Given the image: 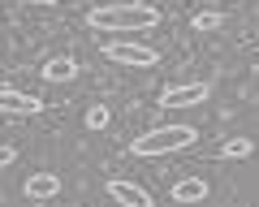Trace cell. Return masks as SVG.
Instances as JSON below:
<instances>
[{
	"label": "cell",
	"mask_w": 259,
	"mask_h": 207,
	"mask_svg": "<svg viewBox=\"0 0 259 207\" xmlns=\"http://www.w3.org/2000/svg\"><path fill=\"white\" fill-rule=\"evenodd\" d=\"M160 22V13L151 5H95L87 13V26L104 30V35H139V30H151Z\"/></svg>",
	"instance_id": "cell-1"
},
{
	"label": "cell",
	"mask_w": 259,
	"mask_h": 207,
	"mask_svg": "<svg viewBox=\"0 0 259 207\" xmlns=\"http://www.w3.org/2000/svg\"><path fill=\"white\" fill-rule=\"evenodd\" d=\"M194 138H199V134H194V125H160V130L134 138V142H130V151H134V156H168V151L190 147Z\"/></svg>",
	"instance_id": "cell-2"
},
{
	"label": "cell",
	"mask_w": 259,
	"mask_h": 207,
	"mask_svg": "<svg viewBox=\"0 0 259 207\" xmlns=\"http://www.w3.org/2000/svg\"><path fill=\"white\" fill-rule=\"evenodd\" d=\"M104 57L112 61V65H134V69H151L160 65V52L147 43H130V39H112V43H104Z\"/></svg>",
	"instance_id": "cell-3"
},
{
	"label": "cell",
	"mask_w": 259,
	"mask_h": 207,
	"mask_svg": "<svg viewBox=\"0 0 259 207\" xmlns=\"http://www.w3.org/2000/svg\"><path fill=\"white\" fill-rule=\"evenodd\" d=\"M39 108H44V99L18 91V86H0V113L5 117H35Z\"/></svg>",
	"instance_id": "cell-4"
},
{
	"label": "cell",
	"mask_w": 259,
	"mask_h": 207,
	"mask_svg": "<svg viewBox=\"0 0 259 207\" xmlns=\"http://www.w3.org/2000/svg\"><path fill=\"white\" fill-rule=\"evenodd\" d=\"M203 99H207V82H182V86H168L160 95L164 108H194V104H203Z\"/></svg>",
	"instance_id": "cell-5"
},
{
	"label": "cell",
	"mask_w": 259,
	"mask_h": 207,
	"mask_svg": "<svg viewBox=\"0 0 259 207\" xmlns=\"http://www.w3.org/2000/svg\"><path fill=\"white\" fill-rule=\"evenodd\" d=\"M108 194H112V203H121V207H151V194H147V190L134 186V181H121V177L108 181Z\"/></svg>",
	"instance_id": "cell-6"
},
{
	"label": "cell",
	"mask_w": 259,
	"mask_h": 207,
	"mask_svg": "<svg viewBox=\"0 0 259 207\" xmlns=\"http://www.w3.org/2000/svg\"><path fill=\"white\" fill-rule=\"evenodd\" d=\"M56 190H61V177H56V173H30V177L22 181V194H26V198H35V203L52 198Z\"/></svg>",
	"instance_id": "cell-7"
},
{
	"label": "cell",
	"mask_w": 259,
	"mask_h": 207,
	"mask_svg": "<svg viewBox=\"0 0 259 207\" xmlns=\"http://www.w3.org/2000/svg\"><path fill=\"white\" fill-rule=\"evenodd\" d=\"M207 198V181L203 177H182L173 186V203H182V207H190V203H203Z\"/></svg>",
	"instance_id": "cell-8"
},
{
	"label": "cell",
	"mask_w": 259,
	"mask_h": 207,
	"mask_svg": "<svg viewBox=\"0 0 259 207\" xmlns=\"http://www.w3.org/2000/svg\"><path fill=\"white\" fill-rule=\"evenodd\" d=\"M44 78H48V82H74V78H78V65H74L69 57H52V61L44 65Z\"/></svg>",
	"instance_id": "cell-9"
},
{
	"label": "cell",
	"mask_w": 259,
	"mask_h": 207,
	"mask_svg": "<svg viewBox=\"0 0 259 207\" xmlns=\"http://www.w3.org/2000/svg\"><path fill=\"white\" fill-rule=\"evenodd\" d=\"M250 151H255V142H250V138H229L221 147V156H225V160H246Z\"/></svg>",
	"instance_id": "cell-10"
},
{
	"label": "cell",
	"mask_w": 259,
	"mask_h": 207,
	"mask_svg": "<svg viewBox=\"0 0 259 207\" xmlns=\"http://www.w3.org/2000/svg\"><path fill=\"white\" fill-rule=\"evenodd\" d=\"M225 13H194V30H221Z\"/></svg>",
	"instance_id": "cell-11"
},
{
	"label": "cell",
	"mask_w": 259,
	"mask_h": 207,
	"mask_svg": "<svg viewBox=\"0 0 259 207\" xmlns=\"http://www.w3.org/2000/svg\"><path fill=\"white\" fill-rule=\"evenodd\" d=\"M87 125H91V130H104V125H108V108H104V104H95L91 113H87Z\"/></svg>",
	"instance_id": "cell-12"
},
{
	"label": "cell",
	"mask_w": 259,
	"mask_h": 207,
	"mask_svg": "<svg viewBox=\"0 0 259 207\" xmlns=\"http://www.w3.org/2000/svg\"><path fill=\"white\" fill-rule=\"evenodd\" d=\"M13 160H18V151H13V147H0V169H9Z\"/></svg>",
	"instance_id": "cell-13"
},
{
	"label": "cell",
	"mask_w": 259,
	"mask_h": 207,
	"mask_svg": "<svg viewBox=\"0 0 259 207\" xmlns=\"http://www.w3.org/2000/svg\"><path fill=\"white\" fill-rule=\"evenodd\" d=\"M30 5H61V0H30Z\"/></svg>",
	"instance_id": "cell-14"
}]
</instances>
